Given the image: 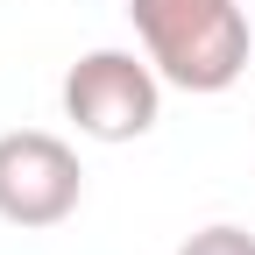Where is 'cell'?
I'll list each match as a JSON object with an SVG mask.
<instances>
[{
	"instance_id": "1",
	"label": "cell",
	"mask_w": 255,
	"mask_h": 255,
	"mask_svg": "<svg viewBox=\"0 0 255 255\" xmlns=\"http://www.w3.org/2000/svg\"><path fill=\"white\" fill-rule=\"evenodd\" d=\"M142 57L177 92H227L248 71L255 28L241 0H128Z\"/></svg>"
},
{
	"instance_id": "2",
	"label": "cell",
	"mask_w": 255,
	"mask_h": 255,
	"mask_svg": "<svg viewBox=\"0 0 255 255\" xmlns=\"http://www.w3.org/2000/svg\"><path fill=\"white\" fill-rule=\"evenodd\" d=\"M64 121L92 142H142L163 121V71L135 50H85L64 71Z\"/></svg>"
},
{
	"instance_id": "3",
	"label": "cell",
	"mask_w": 255,
	"mask_h": 255,
	"mask_svg": "<svg viewBox=\"0 0 255 255\" xmlns=\"http://www.w3.org/2000/svg\"><path fill=\"white\" fill-rule=\"evenodd\" d=\"M85 199V170H78V149L50 135V128H14L0 135V220L7 227H64Z\"/></svg>"
},
{
	"instance_id": "4",
	"label": "cell",
	"mask_w": 255,
	"mask_h": 255,
	"mask_svg": "<svg viewBox=\"0 0 255 255\" xmlns=\"http://www.w3.org/2000/svg\"><path fill=\"white\" fill-rule=\"evenodd\" d=\"M177 255H255V234H248V227H227V220H213V227H199Z\"/></svg>"
}]
</instances>
